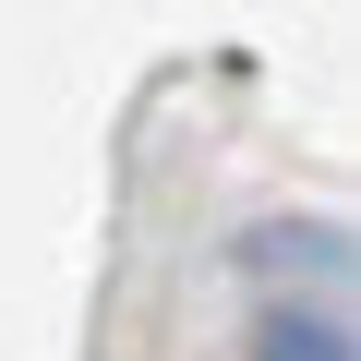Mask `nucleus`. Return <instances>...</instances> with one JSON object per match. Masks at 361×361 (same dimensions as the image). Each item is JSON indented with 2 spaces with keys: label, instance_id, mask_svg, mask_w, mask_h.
Wrapping results in <instances>:
<instances>
[{
  "label": "nucleus",
  "instance_id": "nucleus-1",
  "mask_svg": "<svg viewBox=\"0 0 361 361\" xmlns=\"http://www.w3.org/2000/svg\"><path fill=\"white\" fill-rule=\"evenodd\" d=\"M253 361H349V325H337V313L277 301V313H265V337H253Z\"/></svg>",
  "mask_w": 361,
  "mask_h": 361
}]
</instances>
